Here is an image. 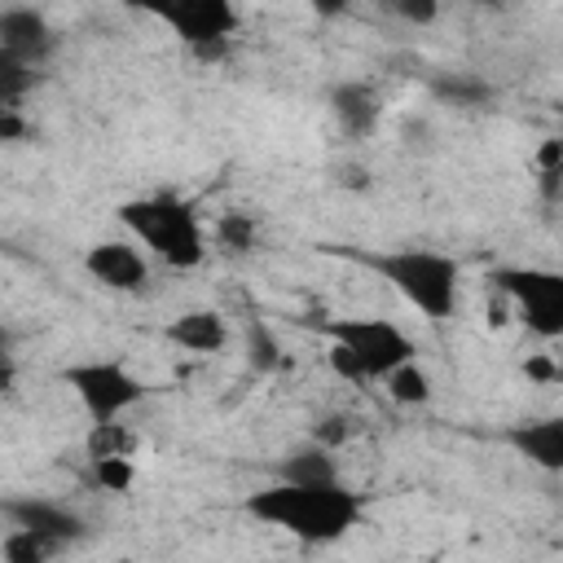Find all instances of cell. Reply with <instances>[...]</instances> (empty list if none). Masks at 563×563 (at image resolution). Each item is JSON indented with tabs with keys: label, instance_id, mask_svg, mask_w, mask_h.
I'll return each instance as SVG.
<instances>
[{
	"label": "cell",
	"instance_id": "obj_17",
	"mask_svg": "<svg viewBox=\"0 0 563 563\" xmlns=\"http://www.w3.org/2000/svg\"><path fill=\"white\" fill-rule=\"evenodd\" d=\"M383 387H387V396H391L396 405H427L431 391H435V387H431V374H427L418 361L391 369V374L383 378Z\"/></svg>",
	"mask_w": 563,
	"mask_h": 563
},
{
	"label": "cell",
	"instance_id": "obj_10",
	"mask_svg": "<svg viewBox=\"0 0 563 563\" xmlns=\"http://www.w3.org/2000/svg\"><path fill=\"white\" fill-rule=\"evenodd\" d=\"M506 444L537 471L545 475H563V413H545V418H523L515 427H506Z\"/></svg>",
	"mask_w": 563,
	"mask_h": 563
},
{
	"label": "cell",
	"instance_id": "obj_23",
	"mask_svg": "<svg viewBox=\"0 0 563 563\" xmlns=\"http://www.w3.org/2000/svg\"><path fill=\"white\" fill-rule=\"evenodd\" d=\"M523 374H528L532 383H563V365H554L545 352L528 356V361H523Z\"/></svg>",
	"mask_w": 563,
	"mask_h": 563
},
{
	"label": "cell",
	"instance_id": "obj_20",
	"mask_svg": "<svg viewBox=\"0 0 563 563\" xmlns=\"http://www.w3.org/2000/svg\"><path fill=\"white\" fill-rule=\"evenodd\" d=\"M246 361H251L260 374H268V369L282 365V347H277V339H273V330H268L264 321H251V325H246Z\"/></svg>",
	"mask_w": 563,
	"mask_h": 563
},
{
	"label": "cell",
	"instance_id": "obj_8",
	"mask_svg": "<svg viewBox=\"0 0 563 563\" xmlns=\"http://www.w3.org/2000/svg\"><path fill=\"white\" fill-rule=\"evenodd\" d=\"M84 273L110 295H141L150 286V255L132 238H101L84 251Z\"/></svg>",
	"mask_w": 563,
	"mask_h": 563
},
{
	"label": "cell",
	"instance_id": "obj_12",
	"mask_svg": "<svg viewBox=\"0 0 563 563\" xmlns=\"http://www.w3.org/2000/svg\"><path fill=\"white\" fill-rule=\"evenodd\" d=\"M163 334H167V343H176L189 356H220L229 347V339H233L224 312H216V308H189L176 321H167Z\"/></svg>",
	"mask_w": 563,
	"mask_h": 563
},
{
	"label": "cell",
	"instance_id": "obj_26",
	"mask_svg": "<svg viewBox=\"0 0 563 563\" xmlns=\"http://www.w3.org/2000/svg\"><path fill=\"white\" fill-rule=\"evenodd\" d=\"M110 563H145V559H132V554H119V559H110Z\"/></svg>",
	"mask_w": 563,
	"mask_h": 563
},
{
	"label": "cell",
	"instance_id": "obj_2",
	"mask_svg": "<svg viewBox=\"0 0 563 563\" xmlns=\"http://www.w3.org/2000/svg\"><path fill=\"white\" fill-rule=\"evenodd\" d=\"M119 224L123 233L158 264L167 268H198L207 260V229L202 216L189 198L176 194H145L119 202Z\"/></svg>",
	"mask_w": 563,
	"mask_h": 563
},
{
	"label": "cell",
	"instance_id": "obj_14",
	"mask_svg": "<svg viewBox=\"0 0 563 563\" xmlns=\"http://www.w3.org/2000/svg\"><path fill=\"white\" fill-rule=\"evenodd\" d=\"M277 479H286V484H330V479H339L334 449H325V444H317V440L290 449V453L282 457V466H277Z\"/></svg>",
	"mask_w": 563,
	"mask_h": 563
},
{
	"label": "cell",
	"instance_id": "obj_21",
	"mask_svg": "<svg viewBox=\"0 0 563 563\" xmlns=\"http://www.w3.org/2000/svg\"><path fill=\"white\" fill-rule=\"evenodd\" d=\"M532 167H537V176H541V189L554 194L559 180H563V136H545V141L537 145V154H532Z\"/></svg>",
	"mask_w": 563,
	"mask_h": 563
},
{
	"label": "cell",
	"instance_id": "obj_9",
	"mask_svg": "<svg viewBox=\"0 0 563 563\" xmlns=\"http://www.w3.org/2000/svg\"><path fill=\"white\" fill-rule=\"evenodd\" d=\"M53 44H57V35H53V26H48V18L40 9H26V4L0 9V53L4 57L40 66L53 53Z\"/></svg>",
	"mask_w": 563,
	"mask_h": 563
},
{
	"label": "cell",
	"instance_id": "obj_19",
	"mask_svg": "<svg viewBox=\"0 0 563 563\" xmlns=\"http://www.w3.org/2000/svg\"><path fill=\"white\" fill-rule=\"evenodd\" d=\"M216 242H220L224 251H233V255L251 251V246H255V220H251L246 211H224V216L216 220Z\"/></svg>",
	"mask_w": 563,
	"mask_h": 563
},
{
	"label": "cell",
	"instance_id": "obj_4",
	"mask_svg": "<svg viewBox=\"0 0 563 563\" xmlns=\"http://www.w3.org/2000/svg\"><path fill=\"white\" fill-rule=\"evenodd\" d=\"M365 264L431 325L449 321L462 299V268L453 255L431 246H400V251H374Z\"/></svg>",
	"mask_w": 563,
	"mask_h": 563
},
{
	"label": "cell",
	"instance_id": "obj_1",
	"mask_svg": "<svg viewBox=\"0 0 563 563\" xmlns=\"http://www.w3.org/2000/svg\"><path fill=\"white\" fill-rule=\"evenodd\" d=\"M242 510L255 523L277 528L299 545H334L365 523V497L356 488H347L343 479H330V484L273 479V484L246 493Z\"/></svg>",
	"mask_w": 563,
	"mask_h": 563
},
{
	"label": "cell",
	"instance_id": "obj_11",
	"mask_svg": "<svg viewBox=\"0 0 563 563\" xmlns=\"http://www.w3.org/2000/svg\"><path fill=\"white\" fill-rule=\"evenodd\" d=\"M330 114H334V123H339L343 136L361 141V136H369V132L378 128V119H383V97H378V88L365 84V79H343V84L330 88Z\"/></svg>",
	"mask_w": 563,
	"mask_h": 563
},
{
	"label": "cell",
	"instance_id": "obj_24",
	"mask_svg": "<svg viewBox=\"0 0 563 563\" xmlns=\"http://www.w3.org/2000/svg\"><path fill=\"white\" fill-rule=\"evenodd\" d=\"M343 435H347V422H343V418H325L321 427H312V440L325 444V449H339Z\"/></svg>",
	"mask_w": 563,
	"mask_h": 563
},
{
	"label": "cell",
	"instance_id": "obj_3",
	"mask_svg": "<svg viewBox=\"0 0 563 563\" xmlns=\"http://www.w3.org/2000/svg\"><path fill=\"white\" fill-rule=\"evenodd\" d=\"M325 365L343 383H383L391 369L418 361V343L387 317H330L325 325Z\"/></svg>",
	"mask_w": 563,
	"mask_h": 563
},
{
	"label": "cell",
	"instance_id": "obj_25",
	"mask_svg": "<svg viewBox=\"0 0 563 563\" xmlns=\"http://www.w3.org/2000/svg\"><path fill=\"white\" fill-rule=\"evenodd\" d=\"M18 136H26L22 114L18 110H0V141H18Z\"/></svg>",
	"mask_w": 563,
	"mask_h": 563
},
{
	"label": "cell",
	"instance_id": "obj_15",
	"mask_svg": "<svg viewBox=\"0 0 563 563\" xmlns=\"http://www.w3.org/2000/svg\"><path fill=\"white\" fill-rule=\"evenodd\" d=\"M136 431L119 418V422H92L88 435H84V453L88 462H101V457H136Z\"/></svg>",
	"mask_w": 563,
	"mask_h": 563
},
{
	"label": "cell",
	"instance_id": "obj_7",
	"mask_svg": "<svg viewBox=\"0 0 563 563\" xmlns=\"http://www.w3.org/2000/svg\"><path fill=\"white\" fill-rule=\"evenodd\" d=\"M158 22L189 48L194 62H220L233 44V31L242 13L229 0H176L167 9H154Z\"/></svg>",
	"mask_w": 563,
	"mask_h": 563
},
{
	"label": "cell",
	"instance_id": "obj_16",
	"mask_svg": "<svg viewBox=\"0 0 563 563\" xmlns=\"http://www.w3.org/2000/svg\"><path fill=\"white\" fill-rule=\"evenodd\" d=\"M57 550H62V545H57L53 537H44V532H35V528H18V523H9V532H4V541H0L4 563H48Z\"/></svg>",
	"mask_w": 563,
	"mask_h": 563
},
{
	"label": "cell",
	"instance_id": "obj_22",
	"mask_svg": "<svg viewBox=\"0 0 563 563\" xmlns=\"http://www.w3.org/2000/svg\"><path fill=\"white\" fill-rule=\"evenodd\" d=\"M391 13L405 18V22H413V26H431L440 18V4L435 0H396Z\"/></svg>",
	"mask_w": 563,
	"mask_h": 563
},
{
	"label": "cell",
	"instance_id": "obj_18",
	"mask_svg": "<svg viewBox=\"0 0 563 563\" xmlns=\"http://www.w3.org/2000/svg\"><path fill=\"white\" fill-rule=\"evenodd\" d=\"M88 471H92V484L101 493H114V497L132 493V484H136V462L132 457H101V462H88Z\"/></svg>",
	"mask_w": 563,
	"mask_h": 563
},
{
	"label": "cell",
	"instance_id": "obj_5",
	"mask_svg": "<svg viewBox=\"0 0 563 563\" xmlns=\"http://www.w3.org/2000/svg\"><path fill=\"white\" fill-rule=\"evenodd\" d=\"M488 282L532 339H563V268L501 264L488 273Z\"/></svg>",
	"mask_w": 563,
	"mask_h": 563
},
{
	"label": "cell",
	"instance_id": "obj_13",
	"mask_svg": "<svg viewBox=\"0 0 563 563\" xmlns=\"http://www.w3.org/2000/svg\"><path fill=\"white\" fill-rule=\"evenodd\" d=\"M4 515L9 523L18 528H35L44 537H53L57 545H70L84 537V519L57 501H44V497H18V501H4Z\"/></svg>",
	"mask_w": 563,
	"mask_h": 563
},
{
	"label": "cell",
	"instance_id": "obj_6",
	"mask_svg": "<svg viewBox=\"0 0 563 563\" xmlns=\"http://www.w3.org/2000/svg\"><path fill=\"white\" fill-rule=\"evenodd\" d=\"M57 378L70 387V396L79 400V409L88 413V422H119L128 409H136L150 396L145 378H136L123 361H110V356L70 361Z\"/></svg>",
	"mask_w": 563,
	"mask_h": 563
}]
</instances>
